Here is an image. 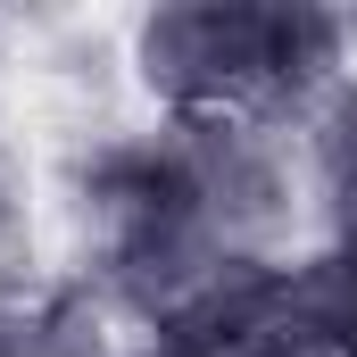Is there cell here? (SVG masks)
Segmentation results:
<instances>
[{
	"label": "cell",
	"instance_id": "1",
	"mask_svg": "<svg viewBox=\"0 0 357 357\" xmlns=\"http://www.w3.org/2000/svg\"><path fill=\"white\" fill-rule=\"evenodd\" d=\"M299 183L274 125L158 116L150 133L75 158V216L100 291L150 324V341L199 333L241 282L291 258Z\"/></svg>",
	"mask_w": 357,
	"mask_h": 357
},
{
	"label": "cell",
	"instance_id": "2",
	"mask_svg": "<svg viewBox=\"0 0 357 357\" xmlns=\"http://www.w3.org/2000/svg\"><path fill=\"white\" fill-rule=\"evenodd\" d=\"M357 17L307 0H175L133 25V67L167 116L282 125L349 75Z\"/></svg>",
	"mask_w": 357,
	"mask_h": 357
},
{
	"label": "cell",
	"instance_id": "3",
	"mask_svg": "<svg viewBox=\"0 0 357 357\" xmlns=\"http://www.w3.org/2000/svg\"><path fill=\"white\" fill-rule=\"evenodd\" d=\"M291 341L299 357H357V233H333L324 250L282 266Z\"/></svg>",
	"mask_w": 357,
	"mask_h": 357
},
{
	"label": "cell",
	"instance_id": "4",
	"mask_svg": "<svg viewBox=\"0 0 357 357\" xmlns=\"http://www.w3.org/2000/svg\"><path fill=\"white\" fill-rule=\"evenodd\" d=\"M299 183L324 216V241L357 233V67L299 116Z\"/></svg>",
	"mask_w": 357,
	"mask_h": 357
},
{
	"label": "cell",
	"instance_id": "5",
	"mask_svg": "<svg viewBox=\"0 0 357 357\" xmlns=\"http://www.w3.org/2000/svg\"><path fill=\"white\" fill-rule=\"evenodd\" d=\"M0 357H116L84 291H8L0 299Z\"/></svg>",
	"mask_w": 357,
	"mask_h": 357
},
{
	"label": "cell",
	"instance_id": "6",
	"mask_svg": "<svg viewBox=\"0 0 357 357\" xmlns=\"http://www.w3.org/2000/svg\"><path fill=\"white\" fill-rule=\"evenodd\" d=\"M25 175H17V158H8V142H0V299L17 291V258H25Z\"/></svg>",
	"mask_w": 357,
	"mask_h": 357
},
{
	"label": "cell",
	"instance_id": "7",
	"mask_svg": "<svg viewBox=\"0 0 357 357\" xmlns=\"http://www.w3.org/2000/svg\"><path fill=\"white\" fill-rule=\"evenodd\" d=\"M133 357H208V349H183V341H142Z\"/></svg>",
	"mask_w": 357,
	"mask_h": 357
}]
</instances>
